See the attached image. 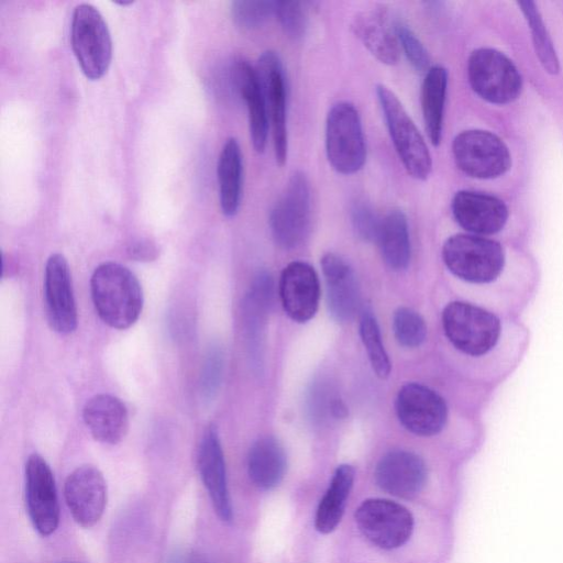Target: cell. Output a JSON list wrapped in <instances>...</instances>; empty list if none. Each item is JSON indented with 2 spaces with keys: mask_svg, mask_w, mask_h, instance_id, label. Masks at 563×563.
Segmentation results:
<instances>
[{
  "mask_svg": "<svg viewBox=\"0 0 563 563\" xmlns=\"http://www.w3.org/2000/svg\"><path fill=\"white\" fill-rule=\"evenodd\" d=\"M217 175L221 210L227 217H233L240 208L243 190V159L236 139L229 137L223 144Z\"/></svg>",
  "mask_w": 563,
  "mask_h": 563,
  "instance_id": "obj_24",
  "label": "cell"
},
{
  "mask_svg": "<svg viewBox=\"0 0 563 563\" xmlns=\"http://www.w3.org/2000/svg\"><path fill=\"white\" fill-rule=\"evenodd\" d=\"M279 296L283 308L296 322H307L317 312L320 298L319 278L309 264L289 263L282 272Z\"/></svg>",
  "mask_w": 563,
  "mask_h": 563,
  "instance_id": "obj_17",
  "label": "cell"
},
{
  "mask_svg": "<svg viewBox=\"0 0 563 563\" xmlns=\"http://www.w3.org/2000/svg\"><path fill=\"white\" fill-rule=\"evenodd\" d=\"M284 33L291 40H300L307 30L308 10L301 1H277L276 13Z\"/></svg>",
  "mask_w": 563,
  "mask_h": 563,
  "instance_id": "obj_33",
  "label": "cell"
},
{
  "mask_svg": "<svg viewBox=\"0 0 563 563\" xmlns=\"http://www.w3.org/2000/svg\"><path fill=\"white\" fill-rule=\"evenodd\" d=\"M354 476L355 472L351 465L342 464L335 470L316 514L314 526L320 533H330L340 523Z\"/></svg>",
  "mask_w": 563,
  "mask_h": 563,
  "instance_id": "obj_27",
  "label": "cell"
},
{
  "mask_svg": "<svg viewBox=\"0 0 563 563\" xmlns=\"http://www.w3.org/2000/svg\"><path fill=\"white\" fill-rule=\"evenodd\" d=\"M442 258L450 273L467 284L489 287L505 275V250L489 238L454 234L444 242Z\"/></svg>",
  "mask_w": 563,
  "mask_h": 563,
  "instance_id": "obj_3",
  "label": "cell"
},
{
  "mask_svg": "<svg viewBox=\"0 0 563 563\" xmlns=\"http://www.w3.org/2000/svg\"><path fill=\"white\" fill-rule=\"evenodd\" d=\"M59 563H80V562H75V561H64V562H59Z\"/></svg>",
  "mask_w": 563,
  "mask_h": 563,
  "instance_id": "obj_40",
  "label": "cell"
},
{
  "mask_svg": "<svg viewBox=\"0 0 563 563\" xmlns=\"http://www.w3.org/2000/svg\"><path fill=\"white\" fill-rule=\"evenodd\" d=\"M327 286V305L336 321L352 319L360 308L357 280L350 265L340 256L327 253L321 260Z\"/></svg>",
  "mask_w": 563,
  "mask_h": 563,
  "instance_id": "obj_20",
  "label": "cell"
},
{
  "mask_svg": "<svg viewBox=\"0 0 563 563\" xmlns=\"http://www.w3.org/2000/svg\"><path fill=\"white\" fill-rule=\"evenodd\" d=\"M44 296L51 328L60 334L71 333L77 327V308L68 263L59 253L46 262Z\"/></svg>",
  "mask_w": 563,
  "mask_h": 563,
  "instance_id": "obj_15",
  "label": "cell"
},
{
  "mask_svg": "<svg viewBox=\"0 0 563 563\" xmlns=\"http://www.w3.org/2000/svg\"><path fill=\"white\" fill-rule=\"evenodd\" d=\"M355 521L368 541L385 550L404 545L415 525L406 507L382 498L364 500L355 511Z\"/></svg>",
  "mask_w": 563,
  "mask_h": 563,
  "instance_id": "obj_10",
  "label": "cell"
},
{
  "mask_svg": "<svg viewBox=\"0 0 563 563\" xmlns=\"http://www.w3.org/2000/svg\"><path fill=\"white\" fill-rule=\"evenodd\" d=\"M311 220V195L307 176L295 172L269 214L275 242L283 249L299 246L308 236Z\"/></svg>",
  "mask_w": 563,
  "mask_h": 563,
  "instance_id": "obj_7",
  "label": "cell"
},
{
  "mask_svg": "<svg viewBox=\"0 0 563 563\" xmlns=\"http://www.w3.org/2000/svg\"><path fill=\"white\" fill-rule=\"evenodd\" d=\"M198 470L218 517L225 522L232 520V504L228 488L225 461L214 427H209L198 450Z\"/></svg>",
  "mask_w": 563,
  "mask_h": 563,
  "instance_id": "obj_18",
  "label": "cell"
},
{
  "mask_svg": "<svg viewBox=\"0 0 563 563\" xmlns=\"http://www.w3.org/2000/svg\"><path fill=\"white\" fill-rule=\"evenodd\" d=\"M385 263L395 271L405 269L410 261L408 222L400 210L389 211L382 219L377 239Z\"/></svg>",
  "mask_w": 563,
  "mask_h": 563,
  "instance_id": "obj_28",
  "label": "cell"
},
{
  "mask_svg": "<svg viewBox=\"0 0 563 563\" xmlns=\"http://www.w3.org/2000/svg\"><path fill=\"white\" fill-rule=\"evenodd\" d=\"M451 208L455 221L468 234L484 238L499 233L509 216L508 208L501 199L472 190L457 191L452 199Z\"/></svg>",
  "mask_w": 563,
  "mask_h": 563,
  "instance_id": "obj_16",
  "label": "cell"
},
{
  "mask_svg": "<svg viewBox=\"0 0 563 563\" xmlns=\"http://www.w3.org/2000/svg\"><path fill=\"white\" fill-rule=\"evenodd\" d=\"M64 495L74 520L84 528H91L104 512L107 483L97 467L81 465L67 476Z\"/></svg>",
  "mask_w": 563,
  "mask_h": 563,
  "instance_id": "obj_14",
  "label": "cell"
},
{
  "mask_svg": "<svg viewBox=\"0 0 563 563\" xmlns=\"http://www.w3.org/2000/svg\"><path fill=\"white\" fill-rule=\"evenodd\" d=\"M456 166L464 174L478 179L504 175L511 165L506 144L497 135L483 130H467L457 134L452 143Z\"/></svg>",
  "mask_w": 563,
  "mask_h": 563,
  "instance_id": "obj_9",
  "label": "cell"
},
{
  "mask_svg": "<svg viewBox=\"0 0 563 563\" xmlns=\"http://www.w3.org/2000/svg\"><path fill=\"white\" fill-rule=\"evenodd\" d=\"M128 254L135 261L148 262L157 257L158 251L152 241L140 239L130 243Z\"/></svg>",
  "mask_w": 563,
  "mask_h": 563,
  "instance_id": "obj_37",
  "label": "cell"
},
{
  "mask_svg": "<svg viewBox=\"0 0 563 563\" xmlns=\"http://www.w3.org/2000/svg\"><path fill=\"white\" fill-rule=\"evenodd\" d=\"M446 89V69L438 65L430 67L421 86V110L428 137L434 146L442 139Z\"/></svg>",
  "mask_w": 563,
  "mask_h": 563,
  "instance_id": "obj_26",
  "label": "cell"
},
{
  "mask_svg": "<svg viewBox=\"0 0 563 563\" xmlns=\"http://www.w3.org/2000/svg\"><path fill=\"white\" fill-rule=\"evenodd\" d=\"M276 4L269 0H238L232 2V18L242 29H258L275 15Z\"/></svg>",
  "mask_w": 563,
  "mask_h": 563,
  "instance_id": "obj_32",
  "label": "cell"
},
{
  "mask_svg": "<svg viewBox=\"0 0 563 563\" xmlns=\"http://www.w3.org/2000/svg\"><path fill=\"white\" fill-rule=\"evenodd\" d=\"M70 41L75 57L91 80L101 78L112 58L111 35L99 10L89 3H79L71 15Z\"/></svg>",
  "mask_w": 563,
  "mask_h": 563,
  "instance_id": "obj_5",
  "label": "cell"
},
{
  "mask_svg": "<svg viewBox=\"0 0 563 563\" xmlns=\"http://www.w3.org/2000/svg\"><path fill=\"white\" fill-rule=\"evenodd\" d=\"M360 334L371 365L380 378L390 372V362L384 347L377 321L371 311H364L360 322Z\"/></svg>",
  "mask_w": 563,
  "mask_h": 563,
  "instance_id": "obj_30",
  "label": "cell"
},
{
  "mask_svg": "<svg viewBox=\"0 0 563 563\" xmlns=\"http://www.w3.org/2000/svg\"><path fill=\"white\" fill-rule=\"evenodd\" d=\"M350 216L353 230L358 239L364 242L377 241L382 220L368 202L355 201L351 207Z\"/></svg>",
  "mask_w": 563,
  "mask_h": 563,
  "instance_id": "obj_35",
  "label": "cell"
},
{
  "mask_svg": "<svg viewBox=\"0 0 563 563\" xmlns=\"http://www.w3.org/2000/svg\"><path fill=\"white\" fill-rule=\"evenodd\" d=\"M190 563H207L203 559L196 556L191 560Z\"/></svg>",
  "mask_w": 563,
  "mask_h": 563,
  "instance_id": "obj_38",
  "label": "cell"
},
{
  "mask_svg": "<svg viewBox=\"0 0 563 563\" xmlns=\"http://www.w3.org/2000/svg\"><path fill=\"white\" fill-rule=\"evenodd\" d=\"M376 95L405 169L411 177L426 180L432 170V158L423 136L393 90L377 85Z\"/></svg>",
  "mask_w": 563,
  "mask_h": 563,
  "instance_id": "obj_4",
  "label": "cell"
},
{
  "mask_svg": "<svg viewBox=\"0 0 563 563\" xmlns=\"http://www.w3.org/2000/svg\"><path fill=\"white\" fill-rule=\"evenodd\" d=\"M375 479L386 493L399 498H412L426 484L427 468L424 462L415 453L396 450L379 460Z\"/></svg>",
  "mask_w": 563,
  "mask_h": 563,
  "instance_id": "obj_19",
  "label": "cell"
},
{
  "mask_svg": "<svg viewBox=\"0 0 563 563\" xmlns=\"http://www.w3.org/2000/svg\"><path fill=\"white\" fill-rule=\"evenodd\" d=\"M255 69L266 104L276 163L283 166L288 151L285 69L279 56L273 51H266L260 56Z\"/></svg>",
  "mask_w": 563,
  "mask_h": 563,
  "instance_id": "obj_11",
  "label": "cell"
},
{
  "mask_svg": "<svg viewBox=\"0 0 563 563\" xmlns=\"http://www.w3.org/2000/svg\"><path fill=\"white\" fill-rule=\"evenodd\" d=\"M398 43L411 66L418 71H427L430 63L429 54L416 33L405 23L394 24Z\"/></svg>",
  "mask_w": 563,
  "mask_h": 563,
  "instance_id": "obj_34",
  "label": "cell"
},
{
  "mask_svg": "<svg viewBox=\"0 0 563 563\" xmlns=\"http://www.w3.org/2000/svg\"><path fill=\"white\" fill-rule=\"evenodd\" d=\"M467 75L472 89L492 103H509L521 92L519 70L506 55L493 48H478L470 55Z\"/></svg>",
  "mask_w": 563,
  "mask_h": 563,
  "instance_id": "obj_8",
  "label": "cell"
},
{
  "mask_svg": "<svg viewBox=\"0 0 563 563\" xmlns=\"http://www.w3.org/2000/svg\"><path fill=\"white\" fill-rule=\"evenodd\" d=\"M393 329L396 340L405 347H417L426 340L427 327L424 320L410 308L401 307L395 311Z\"/></svg>",
  "mask_w": 563,
  "mask_h": 563,
  "instance_id": "obj_31",
  "label": "cell"
},
{
  "mask_svg": "<svg viewBox=\"0 0 563 563\" xmlns=\"http://www.w3.org/2000/svg\"><path fill=\"white\" fill-rule=\"evenodd\" d=\"M223 369V356L221 351L212 349L207 355L202 374L201 390L207 399L212 398L220 385Z\"/></svg>",
  "mask_w": 563,
  "mask_h": 563,
  "instance_id": "obj_36",
  "label": "cell"
},
{
  "mask_svg": "<svg viewBox=\"0 0 563 563\" xmlns=\"http://www.w3.org/2000/svg\"><path fill=\"white\" fill-rule=\"evenodd\" d=\"M25 501L34 529L41 536H51L59 523L57 489L49 465L36 453L25 463Z\"/></svg>",
  "mask_w": 563,
  "mask_h": 563,
  "instance_id": "obj_12",
  "label": "cell"
},
{
  "mask_svg": "<svg viewBox=\"0 0 563 563\" xmlns=\"http://www.w3.org/2000/svg\"><path fill=\"white\" fill-rule=\"evenodd\" d=\"M396 412L410 432L430 437L439 433L448 420V406L433 389L418 383L404 385L396 398Z\"/></svg>",
  "mask_w": 563,
  "mask_h": 563,
  "instance_id": "obj_13",
  "label": "cell"
},
{
  "mask_svg": "<svg viewBox=\"0 0 563 563\" xmlns=\"http://www.w3.org/2000/svg\"><path fill=\"white\" fill-rule=\"evenodd\" d=\"M82 418L91 435L106 444L119 443L129 428L125 405L115 396L108 394H99L87 400Z\"/></svg>",
  "mask_w": 563,
  "mask_h": 563,
  "instance_id": "obj_22",
  "label": "cell"
},
{
  "mask_svg": "<svg viewBox=\"0 0 563 563\" xmlns=\"http://www.w3.org/2000/svg\"><path fill=\"white\" fill-rule=\"evenodd\" d=\"M90 290L100 319L109 327L123 330L137 320L143 307L142 288L125 266L114 262L97 266Z\"/></svg>",
  "mask_w": 563,
  "mask_h": 563,
  "instance_id": "obj_2",
  "label": "cell"
},
{
  "mask_svg": "<svg viewBox=\"0 0 563 563\" xmlns=\"http://www.w3.org/2000/svg\"><path fill=\"white\" fill-rule=\"evenodd\" d=\"M115 3H119L121 5H126V4L132 3V1H115Z\"/></svg>",
  "mask_w": 563,
  "mask_h": 563,
  "instance_id": "obj_39",
  "label": "cell"
},
{
  "mask_svg": "<svg viewBox=\"0 0 563 563\" xmlns=\"http://www.w3.org/2000/svg\"><path fill=\"white\" fill-rule=\"evenodd\" d=\"M518 5L531 31L536 54L540 63L549 74H558L560 65L556 52L536 3L520 1Z\"/></svg>",
  "mask_w": 563,
  "mask_h": 563,
  "instance_id": "obj_29",
  "label": "cell"
},
{
  "mask_svg": "<svg viewBox=\"0 0 563 563\" xmlns=\"http://www.w3.org/2000/svg\"><path fill=\"white\" fill-rule=\"evenodd\" d=\"M442 327L449 342L471 357L493 356L506 340L503 320L493 311L467 301L448 303L442 312Z\"/></svg>",
  "mask_w": 563,
  "mask_h": 563,
  "instance_id": "obj_1",
  "label": "cell"
},
{
  "mask_svg": "<svg viewBox=\"0 0 563 563\" xmlns=\"http://www.w3.org/2000/svg\"><path fill=\"white\" fill-rule=\"evenodd\" d=\"M352 30L380 63L395 65L398 62L399 43L384 8L377 7L357 13L353 19Z\"/></svg>",
  "mask_w": 563,
  "mask_h": 563,
  "instance_id": "obj_21",
  "label": "cell"
},
{
  "mask_svg": "<svg viewBox=\"0 0 563 563\" xmlns=\"http://www.w3.org/2000/svg\"><path fill=\"white\" fill-rule=\"evenodd\" d=\"M286 466L284 448L275 438H261L251 446L247 473L256 487L267 490L277 486L285 475Z\"/></svg>",
  "mask_w": 563,
  "mask_h": 563,
  "instance_id": "obj_25",
  "label": "cell"
},
{
  "mask_svg": "<svg viewBox=\"0 0 563 563\" xmlns=\"http://www.w3.org/2000/svg\"><path fill=\"white\" fill-rule=\"evenodd\" d=\"M233 80L247 108L253 147L262 153L267 143L269 121L256 69L246 60H239L233 67Z\"/></svg>",
  "mask_w": 563,
  "mask_h": 563,
  "instance_id": "obj_23",
  "label": "cell"
},
{
  "mask_svg": "<svg viewBox=\"0 0 563 563\" xmlns=\"http://www.w3.org/2000/svg\"><path fill=\"white\" fill-rule=\"evenodd\" d=\"M325 152L332 168L343 175L358 172L365 163L362 121L356 108L347 101L333 104L328 112Z\"/></svg>",
  "mask_w": 563,
  "mask_h": 563,
  "instance_id": "obj_6",
  "label": "cell"
}]
</instances>
